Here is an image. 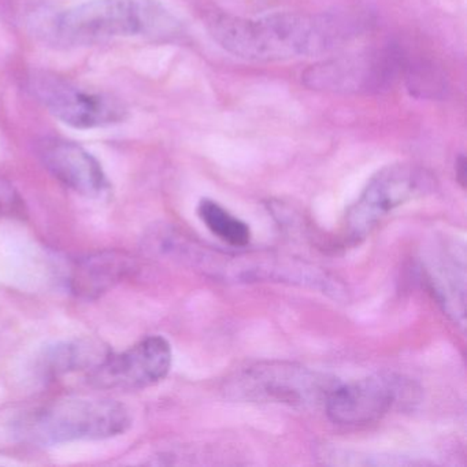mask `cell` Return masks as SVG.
<instances>
[{
  "label": "cell",
  "mask_w": 467,
  "mask_h": 467,
  "mask_svg": "<svg viewBox=\"0 0 467 467\" xmlns=\"http://www.w3.org/2000/svg\"><path fill=\"white\" fill-rule=\"evenodd\" d=\"M351 16L273 13L236 17L215 13L210 17L213 39L232 56L254 62H280L335 50L359 32Z\"/></svg>",
  "instance_id": "obj_1"
},
{
  "label": "cell",
  "mask_w": 467,
  "mask_h": 467,
  "mask_svg": "<svg viewBox=\"0 0 467 467\" xmlns=\"http://www.w3.org/2000/svg\"><path fill=\"white\" fill-rule=\"evenodd\" d=\"M48 29L58 45L80 47L119 37L171 39L182 26L158 0H88L59 13Z\"/></svg>",
  "instance_id": "obj_2"
},
{
  "label": "cell",
  "mask_w": 467,
  "mask_h": 467,
  "mask_svg": "<svg viewBox=\"0 0 467 467\" xmlns=\"http://www.w3.org/2000/svg\"><path fill=\"white\" fill-rule=\"evenodd\" d=\"M130 414L111 399L75 398L54 401L36 410L20 423L24 440L39 445L64 444L78 440H102L125 433Z\"/></svg>",
  "instance_id": "obj_3"
},
{
  "label": "cell",
  "mask_w": 467,
  "mask_h": 467,
  "mask_svg": "<svg viewBox=\"0 0 467 467\" xmlns=\"http://www.w3.org/2000/svg\"><path fill=\"white\" fill-rule=\"evenodd\" d=\"M336 385V379L302 366L265 362L237 373L228 392L244 400L311 407L325 403Z\"/></svg>",
  "instance_id": "obj_4"
},
{
  "label": "cell",
  "mask_w": 467,
  "mask_h": 467,
  "mask_svg": "<svg viewBox=\"0 0 467 467\" xmlns=\"http://www.w3.org/2000/svg\"><path fill=\"white\" fill-rule=\"evenodd\" d=\"M403 69L400 51L385 47L318 62L302 78L314 91L376 94L390 88Z\"/></svg>",
  "instance_id": "obj_5"
},
{
  "label": "cell",
  "mask_w": 467,
  "mask_h": 467,
  "mask_svg": "<svg viewBox=\"0 0 467 467\" xmlns=\"http://www.w3.org/2000/svg\"><path fill=\"white\" fill-rule=\"evenodd\" d=\"M434 179L429 171L411 163H395L377 171L347 214L352 237L368 234L396 207L431 192Z\"/></svg>",
  "instance_id": "obj_6"
},
{
  "label": "cell",
  "mask_w": 467,
  "mask_h": 467,
  "mask_svg": "<svg viewBox=\"0 0 467 467\" xmlns=\"http://www.w3.org/2000/svg\"><path fill=\"white\" fill-rule=\"evenodd\" d=\"M414 399L411 382L393 374H377L349 384L336 385L325 406L333 422L354 426L381 420Z\"/></svg>",
  "instance_id": "obj_7"
},
{
  "label": "cell",
  "mask_w": 467,
  "mask_h": 467,
  "mask_svg": "<svg viewBox=\"0 0 467 467\" xmlns=\"http://www.w3.org/2000/svg\"><path fill=\"white\" fill-rule=\"evenodd\" d=\"M34 92L56 119L76 130H95L124 121V106L103 92L80 88L61 78H35Z\"/></svg>",
  "instance_id": "obj_8"
},
{
  "label": "cell",
  "mask_w": 467,
  "mask_h": 467,
  "mask_svg": "<svg viewBox=\"0 0 467 467\" xmlns=\"http://www.w3.org/2000/svg\"><path fill=\"white\" fill-rule=\"evenodd\" d=\"M171 368V344L162 336H150L121 354L111 352L89 377L106 389H143L162 381Z\"/></svg>",
  "instance_id": "obj_9"
},
{
  "label": "cell",
  "mask_w": 467,
  "mask_h": 467,
  "mask_svg": "<svg viewBox=\"0 0 467 467\" xmlns=\"http://www.w3.org/2000/svg\"><path fill=\"white\" fill-rule=\"evenodd\" d=\"M43 165L62 184L87 198H99L109 182L94 155L72 141L46 139L37 147Z\"/></svg>",
  "instance_id": "obj_10"
},
{
  "label": "cell",
  "mask_w": 467,
  "mask_h": 467,
  "mask_svg": "<svg viewBox=\"0 0 467 467\" xmlns=\"http://www.w3.org/2000/svg\"><path fill=\"white\" fill-rule=\"evenodd\" d=\"M136 269L135 261L121 251H102L78 259L70 270V291L83 299H97Z\"/></svg>",
  "instance_id": "obj_11"
},
{
  "label": "cell",
  "mask_w": 467,
  "mask_h": 467,
  "mask_svg": "<svg viewBox=\"0 0 467 467\" xmlns=\"http://www.w3.org/2000/svg\"><path fill=\"white\" fill-rule=\"evenodd\" d=\"M110 354V349L99 341L88 338L65 341L48 349L45 358V370L51 376L73 371H89L91 374Z\"/></svg>",
  "instance_id": "obj_12"
},
{
  "label": "cell",
  "mask_w": 467,
  "mask_h": 467,
  "mask_svg": "<svg viewBox=\"0 0 467 467\" xmlns=\"http://www.w3.org/2000/svg\"><path fill=\"white\" fill-rule=\"evenodd\" d=\"M199 218L218 239L232 247H245L251 242L250 226L232 215L217 202L202 199L198 206Z\"/></svg>",
  "instance_id": "obj_13"
},
{
  "label": "cell",
  "mask_w": 467,
  "mask_h": 467,
  "mask_svg": "<svg viewBox=\"0 0 467 467\" xmlns=\"http://www.w3.org/2000/svg\"><path fill=\"white\" fill-rule=\"evenodd\" d=\"M410 91L422 98H437L447 88V81L433 65L418 64L404 67Z\"/></svg>",
  "instance_id": "obj_14"
},
{
  "label": "cell",
  "mask_w": 467,
  "mask_h": 467,
  "mask_svg": "<svg viewBox=\"0 0 467 467\" xmlns=\"http://www.w3.org/2000/svg\"><path fill=\"white\" fill-rule=\"evenodd\" d=\"M24 210V202L20 193L5 179H0V218L20 215Z\"/></svg>",
  "instance_id": "obj_15"
},
{
  "label": "cell",
  "mask_w": 467,
  "mask_h": 467,
  "mask_svg": "<svg viewBox=\"0 0 467 467\" xmlns=\"http://www.w3.org/2000/svg\"><path fill=\"white\" fill-rule=\"evenodd\" d=\"M456 177H458L459 182H461L462 187H464L466 184V162H464V158H459L458 163H456Z\"/></svg>",
  "instance_id": "obj_16"
}]
</instances>
